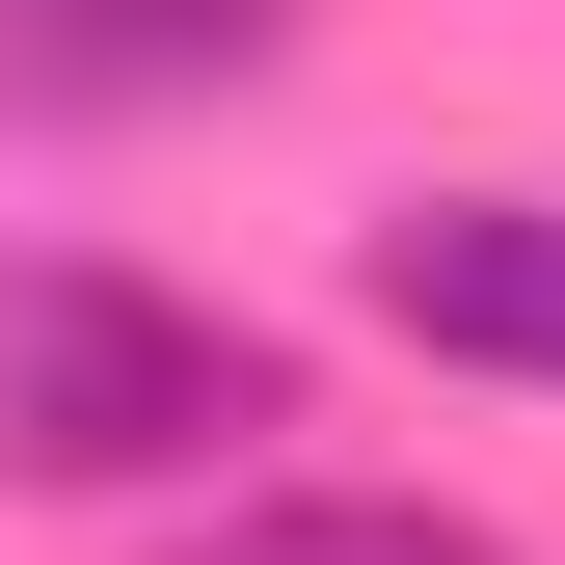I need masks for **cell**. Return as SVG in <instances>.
<instances>
[{"instance_id": "cell-1", "label": "cell", "mask_w": 565, "mask_h": 565, "mask_svg": "<svg viewBox=\"0 0 565 565\" xmlns=\"http://www.w3.org/2000/svg\"><path fill=\"white\" fill-rule=\"evenodd\" d=\"M243 431H297V350L162 297V269L28 243L0 269V484H216Z\"/></svg>"}, {"instance_id": "cell-2", "label": "cell", "mask_w": 565, "mask_h": 565, "mask_svg": "<svg viewBox=\"0 0 565 565\" xmlns=\"http://www.w3.org/2000/svg\"><path fill=\"white\" fill-rule=\"evenodd\" d=\"M377 323L565 404V189H431V216H377Z\"/></svg>"}, {"instance_id": "cell-3", "label": "cell", "mask_w": 565, "mask_h": 565, "mask_svg": "<svg viewBox=\"0 0 565 565\" xmlns=\"http://www.w3.org/2000/svg\"><path fill=\"white\" fill-rule=\"evenodd\" d=\"M297 54V0H0V108H216Z\"/></svg>"}, {"instance_id": "cell-4", "label": "cell", "mask_w": 565, "mask_h": 565, "mask_svg": "<svg viewBox=\"0 0 565 565\" xmlns=\"http://www.w3.org/2000/svg\"><path fill=\"white\" fill-rule=\"evenodd\" d=\"M189 565H512L484 512H431V484H243Z\"/></svg>"}]
</instances>
